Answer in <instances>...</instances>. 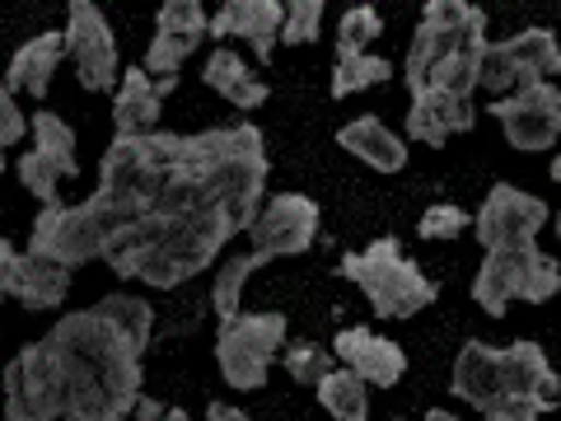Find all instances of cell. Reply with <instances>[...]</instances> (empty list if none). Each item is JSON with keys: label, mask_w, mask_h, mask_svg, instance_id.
Wrapping results in <instances>:
<instances>
[{"label": "cell", "mask_w": 561, "mask_h": 421, "mask_svg": "<svg viewBox=\"0 0 561 421\" xmlns=\"http://www.w3.org/2000/svg\"><path fill=\"white\" fill-rule=\"evenodd\" d=\"M454 394L472 408H486L491 398H501V346H486L478 338H468L459 361H454Z\"/></svg>", "instance_id": "603a6c76"}, {"label": "cell", "mask_w": 561, "mask_h": 421, "mask_svg": "<svg viewBox=\"0 0 561 421\" xmlns=\"http://www.w3.org/2000/svg\"><path fill=\"white\" fill-rule=\"evenodd\" d=\"M557 94H561V84H552V80H529V84H519L515 94L491 99L486 113L505 127V140H511L515 150H524V155L552 150L557 136H561Z\"/></svg>", "instance_id": "30bf717a"}, {"label": "cell", "mask_w": 561, "mask_h": 421, "mask_svg": "<svg viewBox=\"0 0 561 421\" xmlns=\"http://www.w3.org/2000/svg\"><path fill=\"white\" fill-rule=\"evenodd\" d=\"M234 235H243V225L225 206H202V210H187V216L150 210V216H140L136 225L108 239L103 262L117 276L146 281L154 291H173L183 281L202 276L206 268H216L220 249Z\"/></svg>", "instance_id": "7a4b0ae2"}, {"label": "cell", "mask_w": 561, "mask_h": 421, "mask_svg": "<svg viewBox=\"0 0 561 421\" xmlns=\"http://www.w3.org/2000/svg\"><path fill=\"white\" fill-rule=\"evenodd\" d=\"M280 29H286V5H280V0H225V5L210 14V38L220 47L230 38H243L262 66L272 61Z\"/></svg>", "instance_id": "2e32d148"}, {"label": "cell", "mask_w": 561, "mask_h": 421, "mask_svg": "<svg viewBox=\"0 0 561 421\" xmlns=\"http://www.w3.org/2000/svg\"><path fill=\"white\" fill-rule=\"evenodd\" d=\"M24 132H33V117H24L14 90H0V146H20Z\"/></svg>", "instance_id": "d590c367"}, {"label": "cell", "mask_w": 561, "mask_h": 421, "mask_svg": "<svg viewBox=\"0 0 561 421\" xmlns=\"http://www.w3.org/2000/svg\"><path fill=\"white\" fill-rule=\"evenodd\" d=\"M332 356H337V365H346V371H356L365 384H375V389H393V384L408 375V351L393 338H379V332L365 323L342 328L337 342H332Z\"/></svg>", "instance_id": "e0dca14e"}, {"label": "cell", "mask_w": 561, "mask_h": 421, "mask_svg": "<svg viewBox=\"0 0 561 421\" xmlns=\"http://www.w3.org/2000/svg\"><path fill=\"white\" fill-rule=\"evenodd\" d=\"M501 394H529L542 398V408H561V375L548 365V351L538 342L501 346Z\"/></svg>", "instance_id": "ac0fdd59"}, {"label": "cell", "mask_w": 561, "mask_h": 421, "mask_svg": "<svg viewBox=\"0 0 561 421\" xmlns=\"http://www.w3.org/2000/svg\"><path fill=\"white\" fill-rule=\"evenodd\" d=\"M164 402H154V398H140V408H136V421H164Z\"/></svg>", "instance_id": "74e56055"}, {"label": "cell", "mask_w": 561, "mask_h": 421, "mask_svg": "<svg viewBox=\"0 0 561 421\" xmlns=\"http://www.w3.org/2000/svg\"><path fill=\"white\" fill-rule=\"evenodd\" d=\"M542 412V398H529V394H501V398H491L486 408H482V417L486 421H538Z\"/></svg>", "instance_id": "e575fe53"}, {"label": "cell", "mask_w": 561, "mask_h": 421, "mask_svg": "<svg viewBox=\"0 0 561 421\" xmlns=\"http://www.w3.org/2000/svg\"><path fill=\"white\" fill-rule=\"evenodd\" d=\"M202 80L216 90L225 103H234V109H243V113H253V109H262L267 103V84H262L253 70H249V61L239 57V52L225 43V47H216L206 57V66H202Z\"/></svg>", "instance_id": "ffe728a7"}, {"label": "cell", "mask_w": 561, "mask_h": 421, "mask_svg": "<svg viewBox=\"0 0 561 421\" xmlns=\"http://www.w3.org/2000/svg\"><path fill=\"white\" fill-rule=\"evenodd\" d=\"M561 291V262L548 258L538 243H515V249H491L482 258L478 276H472V300L486 314L511 309V300L524 305H548Z\"/></svg>", "instance_id": "5b68a950"}, {"label": "cell", "mask_w": 561, "mask_h": 421, "mask_svg": "<svg viewBox=\"0 0 561 421\" xmlns=\"http://www.w3.org/2000/svg\"><path fill=\"white\" fill-rule=\"evenodd\" d=\"M164 421H192V417H187L183 408H169V412H164Z\"/></svg>", "instance_id": "ab89813d"}, {"label": "cell", "mask_w": 561, "mask_h": 421, "mask_svg": "<svg viewBox=\"0 0 561 421\" xmlns=\"http://www.w3.org/2000/svg\"><path fill=\"white\" fill-rule=\"evenodd\" d=\"M61 57H66V33H38V38H28L20 52H14V61L5 70V90L43 99Z\"/></svg>", "instance_id": "7402d4cb"}, {"label": "cell", "mask_w": 561, "mask_h": 421, "mask_svg": "<svg viewBox=\"0 0 561 421\" xmlns=\"http://www.w3.org/2000/svg\"><path fill=\"white\" fill-rule=\"evenodd\" d=\"M280 365H286V375L300 384V389H319V384L337 371V356H332L328 346H319V342H286Z\"/></svg>", "instance_id": "83f0119b"}, {"label": "cell", "mask_w": 561, "mask_h": 421, "mask_svg": "<svg viewBox=\"0 0 561 421\" xmlns=\"http://www.w3.org/2000/svg\"><path fill=\"white\" fill-rule=\"evenodd\" d=\"M337 146L346 155H356L360 164H370L379 173H398L402 164H408V140H402L393 127H383L379 117H356L346 122V127L337 132Z\"/></svg>", "instance_id": "44dd1931"}, {"label": "cell", "mask_w": 561, "mask_h": 421, "mask_svg": "<svg viewBox=\"0 0 561 421\" xmlns=\"http://www.w3.org/2000/svg\"><path fill=\"white\" fill-rule=\"evenodd\" d=\"M249 235H253V249L267 262L309 253L313 239H319V202L305 197V192H276V197H267Z\"/></svg>", "instance_id": "5bb4252c"}, {"label": "cell", "mask_w": 561, "mask_h": 421, "mask_svg": "<svg viewBox=\"0 0 561 421\" xmlns=\"http://www.w3.org/2000/svg\"><path fill=\"white\" fill-rule=\"evenodd\" d=\"M99 309L108 314V319L127 332L131 342L150 346V328H154V309L146 300H136V295H108V300H99Z\"/></svg>", "instance_id": "f546056e"}, {"label": "cell", "mask_w": 561, "mask_h": 421, "mask_svg": "<svg viewBox=\"0 0 561 421\" xmlns=\"http://www.w3.org/2000/svg\"><path fill=\"white\" fill-rule=\"evenodd\" d=\"M257 268H267V258L257 249L253 253H239V258H225L216 268V286H210V309H216V323H234L239 319V295H243V281H249Z\"/></svg>", "instance_id": "484cf974"}, {"label": "cell", "mask_w": 561, "mask_h": 421, "mask_svg": "<svg viewBox=\"0 0 561 421\" xmlns=\"http://www.w3.org/2000/svg\"><path fill=\"white\" fill-rule=\"evenodd\" d=\"M557 235H561V216H557Z\"/></svg>", "instance_id": "b9f144b4"}, {"label": "cell", "mask_w": 561, "mask_h": 421, "mask_svg": "<svg viewBox=\"0 0 561 421\" xmlns=\"http://www.w3.org/2000/svg\"><path fill=\"white\" fill-rule=\"evenodd\" d=\"M505 52H511V61L519 70V84L561 76V43L552 29H524L515 38H505Z\"/></svg>", "instance_id": "cb8c5ba5"}, {"label": "cell", "mask_w": 561, "mask_h": 421, "mask_svg": "<svg viewBox=\"0 0 561 421\" xmlns=\"http://www.w3.org/2000/svg\"><path fill=\"white\" fill-rule=\"evenodd\" d=\"M426 421H459V417H449L445 408H431V412H426Z\"/></svg>", "instance_id": "f35d334b"}, {"label": "cell", "mask_w": 561, "mask_h": 421, "mask_svg": "<svg viewBox=\"0 0 561 421\" xmlns=\"http://www.w3.org/2000/svg\"><path fill=\"white\" fill-rule=\"evenodd\" d=\"M183 160V136L150 132V136H113L99 164V192L94 202L117 220V235L150 216L154 202L173 183V169Z\"/></svg>", "instance_id": "3957f363"}, {"label": "cell", "mask_w": 561, "mask_h": 421, "mask_svg": "<svg viewBox=\"0 0 561 421\" xmlns=\"http://www.w3.org/2000/svg\"><path fill=\"white\" fill-rule=\"evenodd\" d=\"M472 225V216L463 206H454V202H435V206H426V216H421V225H416V235L421 239H459L463 230Z\"/></svg>", "instance_id": "d6a6232c"}, {"label": "cell", "mask_w": 561, "mask_h": 421, "mask_svg": "<svg viewBox=\"0 0 561 421\" xmlns=\"http://www.w3.org/2000/svg\"><path fill=\"white\" fill-rule=\"evenodd\" d=\"M313 394H319L328 417H337V421H370V384H365L356 371H346V365H337V371H332Z\"/></svg>", "instance_id": "d4e9b609"}, {"label": "cell", "mask_w": 561, "mask_h": 421, "mask_svg": "<svg viewBox=\"0 0 561 421\" xmlns=\"http://www.w3.org/2000/svg\"><path fill=\"white\" fill-rule=\"evenodd\" d=\"M552 220V210L542 197L524 192L515 183H496L486 192L482 210L472 216V230H478V243L491 253V249H515V243H534L538 230Z\"/></svg>", "instance_id": "7c38bea8"}, {"label": "cell", "mask_w": 561, "mask_h": 421, "mask_svg": "<svg viewBox=\"0 0 561 421\" xmlns=\"http://www.w3.org/2000/svg\"><path fill=\"white\" fill-rule=\"evenodd\" d=\"M61 33H66V57L76 61V76H80L84 90H94V94L113 90L122 52H117V38H113V24L103 20V10L90 5V0H76Z\"/></svg>", "instance_id": "4fadbf2b"}, {"label": "cell", "mask_w": 561, "mask_h": 421, "mask_svg": "<svg viewBox=\"0 0 561 421\" xmlns=\"http://www.w3.org/2000/svg\"><path fill=\"white\" fill-rule=\"evenodd\" d=\"M160 109H164V94L154 76L146 66H127L122 70V84H117V99H113V122H117V136H150L160 127Z\"/></svg>", "instance_id": "d6986e66"}, {"label": "cell", "mask_w": 561, "mask_h": 421, "mask_svg": "<svg viewBox=\"0 0 561 421\" xmlns=\"http://www.w3.org/2000/svg\"><path fill=\"white\" fill-rule=\"evenodd\" d=\"M482 90L486 94L519 90V70L511 61V52H505V43H486V52H482Z\"/></svg>", "instance_id": "836d02e7"}, {"label": "cell", "mask_w": 561, "mask_h": 421, "mask_svg": "<svg viewBox=\"0 0 561 421\" xmlns=\"http://www.w3.org/2000/svg\"><path fill=\"white\" fill-rule=\"evenodd\" d=\"M206 421H253L243 408H230V402H210L206 408Z\"/></svg>", "instance_id": "8d00e7d4"}, {"label": "cell", "mask_w": 561, "mask_h": 421, "mask_svg": "<svg viewBox=\"0 0 561 421\" xmlns=\"http://www.w3.org/2000/svg\"><path fill=\"white\" fill-rule=\"evenodd\" d=\"M552 183H561V155H557V160H552Z\"/></svg>", "instance_id": "60d3db41"}, {"label": "cell", "mask_w": 561, "mask_h": 421, "mask_svg": "<svg viewBox=\"0 0 561 421\" xmlns=\"http://www.w3.org/2000/svg\"><path fill=\"white\" fill-rule=\"evenodd\" d=\"M5 421H66V379L47 342H28L5 365Z\"/></svg>", "instance_id": "9c48e42d"}, {"label": "cell", "mask_w": 561, "mask_h": 421, "mask_svg": "<svg viewBox=\"0 0 561 421\" xmlns=\"http://www.w3.org/2000/svg\"><path fill=\"white\" fill-rule=\"evenodd\" d=\"M323 33V0H295L286 5V29H280V43L300 47V43H319Z\"/></svg>", "instance_id": "1f68e13d"}, {"label": "cell", "mask_w": 561, "mask_h": 421, "mask_svg": "<svg viewBox=\"0 0 561 421\" xmlns=\"http://www.w3.org/2000/svg\"><path fill=\"white\" fill-rule=\"evenodd\" d=\"M408 132H412V140H421V146H431V150H440L445 140H449V117H445V109H440V103H435L426 90L412 94Z\"/></svg>", "instance_id": "f1b7e54d"}, {"label": "cell", "mask_w": 561, "mask_h": 421, "mask_svg": "<svg viewBox=\"0 0 561 421\" xmlns=\"http://www.w3.org/2000/svg\"><path fill=\"white\" fill-rule=\"evenodd\" d=\"M393 76V66L379 57V52H337V66H332V99H351L360 90H375Z\"/></svg>", "instance_id": "4316f807"}, {"label": "cell", "mask_w": 561, "mask_h": 421, "mask_svg": "<svg viewBox=\"0 0 561 421\" xmlns=\"http://www.w3.org/2000/svg\"><path fill=\"white\" fill-rule=\"evenodd\" d=\"M80 164H76V132L66 127V122L57 113L38 109L33 113V150L20 155V164H14V173H20V183L38 197L43 206H57V187L61 179H70Z\"/></svg>", "instance_id": "8fae6325"}, {"label": "cell", "mask_w": 561, "mask_h": 421, "mask_svg": "<svg viewBox=\"0 0 561 421\" xmlns=\"http://www.w3.org/2000/svg\"><path fill=\"white\" fill-rule=\"evenodd\" d=\"M486 33V14L478 5H468V0H431L426 10H421V24H416V38H412V52H408V66H402V76H408V90H426L431 70L449 61L459 47H468L472 38H482Z\"/></svg>", "instance_id": "ba28073f"}, {"label": "cell", "mask_w": 561, "mask_h": 421, "mask_svg": "<svg viewBox=\"0 0 561 421\" xmlns=\"http://www.w3.org/2000/svg\"><path fill=\"white\" fill-rule=\"evenodd\" d=\"M66 379V421H127L140 408V342H131L99 305L57 319L43 338Z\"/></svg>", "instance_id": "6da1fadb"}, {"label": "cell", "mask_w": 561, "mask_h": 421, "mask_svg": "<svg viewBox=\"0 0 561 421\" xmlns=\"http://www.w3.org/2000/svg\"><path fill=\"white\" fill-rule=\"evenodd\" d=\"M383 33V20L375 5H351L342 14V29H337V52H365L375 47V38Z\"/></svg>", "instance_id": "4dcf8cb0"}, {"label": "cell", "mask_w": 561, "mask_h": 421, "mask_svg": "<svg viewBox=\"0 0 561 421\" xmlns=\"http://www.w3.org/2000/svg\"><path fill=\"white\" fill-rule=\"evenodd\" d=\"M290 338V323L286 314H272V309H257V314H239L234 323H220L216 332V365L230 389L253 394L267 384L272 365L280 361Z\"/></svg>", "instance_id": "8992f818"}, {"label": "cell", "mask_w": 561, "mask_h": 421, "mask_svg": "<svg viewBox=\"0 0 561 421\" xmlns=\"http://www.w3.org/2000/svg\"><path fill=\"white\" fill-rule=\"evenodd\" d=\"M117 235V225L108 220V210L94 206V202H80V206H43L38 220H33V239H28V253L51 258L61 268H84V262H103V249L108 239Z\"/></svg>", "instance_id": "52a82bcc"}, {"label": "cell", "mask_w": 561, "mask_h": 421, "mask_svg": "<svg viewBox=\"0 0 561 421\" xmlns=\"http://www.w3.org/2000/svg\"><path fill=\"white\" fill-rule=\"evenodd\" d=\"M342 276H351L356 286L365 291V300L379 319H412L426 305H435V281L416 268V262L402 253V243L389 239H375L370 249H356L342 258Z\"/></svg>", "instance_id": "277c9868"}, {"label": "cell", "mask_w": 561, "mask_h": 421, "mask_svg": "<svg viewBox=\"0 0 561 421\" xmlns=\"http://www.w3.org/2000/svg\"><path fill=\"white\" fill-rule=\"evenodd\" d=\"M0 291L28 309H61L70 295V268L0 239Z\"/></svg>", "instance_id": "9a60e30c"}]
</instances>
